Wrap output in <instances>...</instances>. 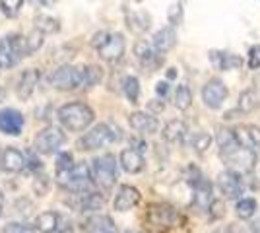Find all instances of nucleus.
Here are the masks:
<instances>
[{
	"instance_id": "f257e3e1",
	"label": "nucleus",
	"mask_w": 260,
	"mask_h": 233,
	"mask_svg": "<svg viewBox=\"0 0 260 233\" xmlns=\"http://www.w3.org/2000/svg\"><path fill=\"white\" fill-rule=\"evenodd\" d=\"M56 117H58L60 126L64 130H70V132H84L86 128L91 126V122L95 121L93 109L87 103H84V101L64 103L62 107H58Z\"/></svg>"
},
{
	"instance_id": "f03ea898",
	"label": "nucleus",
	"mask_w": 260,
	"mask_h": 233,
	"mask_svg": "<svg viewBox=\"0 0 260 233\" xmlns=\"http://www.w3.org/2000/svg\"><path fill=\"white\" fill-rule=\"evenodd\" d=\"M122 138V132L117 124L113 122H99L93 128H89L80 140L76 142L78 150L82 152H93V150H99L103 146L113 144V142H119Z\"/></svg>"
},
{
	"instance_id": "7ed1b4c3",
	"label": "nucleus",
	"mask_w": 260,
	"mask_h": 233,
	"mask_svg": "<svg viewBox=\"0 0 260 233\" xmlns=\"http://www.w3.org/2000/svg\"><path fill=\"white\" fill-rule=\"evenodd\" d=\"M91 179L98 185L99 189L111 190L117 183V173H119V161L113 154H103L98 155L91 161Z\"/></svg>"
},
{
	"instance_id": "20e7f679",
	"label": "nucleus",
	"mask_w": 260,
	"mask_h": 233,
	"mask_svg": "<svg viewBox=\"0 0 260 233\" xmlns=\"http://www.w3.org/2000/svg\"><path fill=\"white\" fill-rule=\"evenodd\" d=\"M219 157L225 163L228 171H233L237 175H247L258 163L256 152H252L249 148H243L241 144H237L231 150H225V152H219Z\"/></svg>"
},
{
	"instance_id": "39448f33",
	"label": "nucleus",
	"mask_w": 260,
	"mask_h": 233,
	"mask_svg": "<svg viewBox=\"0 0 260 233\" xmlns=\"http://www.w3.org/2000/svg\"><path fill=\"white\" fill-rule=\"evenodd\" d=\"M56 183L60 189L76 192V194H84L91 187V169L87 167L86 161H80L70 171L56 173Z\"/></svg>"
},
{
	"instance_id": "423d86ee",
	"label": "nucleus",
	"mask_w": 260,
	"mask_h": 233,
	"mask_svg": "<svg viewBox=\"0 0 260 233\" xmlns=\"http://www.w3.org/2000/svg\"><path fill=\"white\" fill-rule=\"evenodd\" d=\"M23 56H27L25 35L8 34L0 39V70L14 68Z\"/></svg>"
},
{
	"instance_id": "0eeeda50",
	"label": "nucleus",
	"mask_w": 260,
	"mask_h": 233,
	"mask_svg": "<svg viewBox=\"0 0 260 233\" xmlns=\"http://www.w3.org/2000/svg\"><path fill=\"white\" fill-rule=\"evenodd\" d=\"M47 84L58 91H72L82 88V68L62 64L47 76Z\"/></svg>"
},
{
	"instance_id": "6e6552de",
	"label": "nucleus",
	"mask_w": 260,
	"mask_h": 233,
	"mask_svg": "<svg viewBox=\"0 0 260 233\" xmlns=\"http://www.w3.org/2000/svg\"><path fill=\"white\" fill-rule=\"evenodd\" d=\"M64 130L54 126V124H49V126H45L43 130H39V132L35 134V138H33V152L41 155H51L64 144Z\"/></svg>"
},
{
	"instance_id": "1a4fd4ad",
	"label": "nucleus",
	"mask_w": 260,
	"mask_h": 233,
	"mask_svg": "<svg viewBox=\"0 0 260 233\" xmlns=\"http://www.w3.org/2000/svg\"><path fill=\"white\" fill-rule=\"evenodd\" d=\"M124 51H126V39H124L122 34L115 31V34L107 35L105 43L98 49V55L101 60H105L109 64H115V62H119L120 58H122Z\"/></svg>"
},
{
	"instance_id": "9d476101",
	"label": "nucleus",
	"mask_w": 260,
	"mask_h": 233,
	"mask_svg": "<svg viewBox=\"0 0 260 233\" xmlns=\"http://www.w3.org/2000/svg\"><path fill=\"white\" fill-rule=\"evenodd\" d=\"M228 86L219 78L208 80L206 84H204V88H202V101H204V105H206L208 109H214V111L223 105V101L228 99Z\"/></svg>"
},
{
	"instance_id": "9b49d317",
	"label": "nucleus",
	"mask_w": 260,
	"mask_h": 233,
	"mask_svg": "<svg viewBox=\"0 0 260 233\" xmlns=\"http://www.w3.org/2000/svg\"><path fill=\"white\" fill-rule=\"evenodd\" d=\"M25 119L18 109L14 107H4L0 109V132L8 136H20L23 130Z\"/></svg>"
},
{
	"instance_id": "f8f14e48",
	"label": "nucleus",
	"mask_w": 260,
	"mask_h": 233,
	"mask_svg": "<svg viewBox=\"0 0 260 233\" xmlns=\"http://www.w3.org/2000/svg\"><path fill=\"white\" fill-rule=\"evenodd\" d=\"M0 167H2L6 173H20L23 169H27V154L20 152V150L14 148V146H6V148L2 150Z\"/></svg>"
},
{
	"instance_id": "ddd939ff",
	"label": "nucleus",
	"mask_w": 260,
	"mask_h": 233,
	"mask_svg": "<svg viewBox=\"0 0 260 233\" xmlns=\"http://www.w3.org/2000/svg\"><path fill=\"white\" fill-rule=\"evenodd\" d=\"M134 56H136V60L140 62L142 66L150 68V70L161 64V56L155 51V47L152 43H148V41H144V39L134 43Z\"/></svg>"
},
{
	"instance_id": "4468645a",
	"label": "nucleus",
	"mask_w": 260,
	"mask_h": 233,
	"mask_svg": "<svg viewBox=\"0 0 260 233\" xmlns=\"http://www.w3.org/2000/svg\"><path fill=\"white\" fill-rule=\"evenodd\" d=\"M217 187L221 190V194L228 200L239 198L243 192V185H241V175L233 173V171H221L217 175Z\"/></svg>"
},
{
	"instance_id": "2eb2a0df",
	"label": "nucleus",
	"mask_w": 260,
	"mask_h": 233,
	"mask_svg": "<svg viewBox=\"0 0 260 233\" xmlns=\"http://www.w3.org/2000/svg\"><path fill=\"white\" fill-rule=\"evenodd\" d=\"M128 124L132 130H136V132H140V134H155L157 128H159L157 119L153 117L152 113H146V111L130 113Z\"/></svg>"
},
{
	"instance_id": "dca6fc26",
	"label": "nucleus",
	"mask_w": 260,
	"mask_h": 233,
	"mask_svg": "<svg viewBox=\"0 0 260 233\" xmlns=\"http://www.w3.org/2000/svg\"><path fill=\"white\" fill-rule=\"evenodd\" d=\"M37 82H39V72L35 68H27L23 70L18 82H16V95L22 101H27L33 95V91L37 88Z\"/></svg>"
},
{
	"instance_id": "f3484780",
	"label": "nucleus",
	"mask_w": 260,
	"mask_h": 233,
	"mask_svg": "<svg viewBox=\"0 0 260 233\" xmlns=\"http://www.w3.org/2000/svg\"><path fill=\"white\" fill-rule=\"evenodd\" d=\"M140 202V190L130 185H122L113 200V208L117 212H128Z\"/></svg>"
},
{
	"instance_id": "a211bd4d",
	"label": "nucleus",
	"mask_w": 260,
	"mask_h": 233,
	"mask_svg": "<svg viewBox=\"0 0 260 233\" xmlns=\"http://www.w3.org/2000/svg\"><path fill=\"white\" fill-rule=\"evenodd\" d=\"M235 136H237L239 144L243 148H249L252 152L260 150V128L252 126V124H241L235 128Z\"/></svg>"
},
{
	"instance_id": "6ab92c4d",
	"label": "nucleus",
	"mask_w": 260,
	"mask_h": 233,
	"mask_svg": "<svg viewBox=\"0 0 260 233\" xmlns=\"http://www.w3.org/2000/svg\"><path fill=\"white\" fill-rule=\"evenodd\" d=\"M124 18H126V25L132 34H146L152 25V16L146 10H126Z\"/></svg>"
},
{
	"instance_id": "aec40b11",
	"label": "nucleus",
	"mask_w": 260,
	"mask_h": 233,
	"mask_svg": "<svg viewBox=\"0 0 260 233\" xmlns=\"http://www.w3.org/2000/svg\"><path fill=\"white\" fill-rule=\"evenodd\" d=\"M119 163L126 173H132V175H134V173H140L142 169H144V165H146L142 152L134 150V148H124V150L120 152Z\"/></svg>"
},
{
	"instance_id": "412c9836",
	"label": "nucleus",
	"mask_w": 260,
	"mask_h": 233,
	"mask_svg": "<svg viewBox=\"0 0 260 233\" xmlns=\"http://www.w3.org/2000/svg\"><path fill=\"white\" fill-rule=\"evenodd\" d=\"M152 45L155 47V51L163 55L167 51H171L175 45H177V31L171 25H165L161 29H157L152 37Z\"/></svg>"
},
{
	"instance_id": "4be33fe9",
	"label": "nucleus",
	"mask_w": 260,
	"mask_h": 233,
	"mask_svg": "<svg viewBox=\"0 0 260 233\" xmlns=\"http://www.w3.org/2000/svg\"><path fill=\"white\" fill-rule=\"evenodd\" d=\"M258 103H260V97H258V93H256V89H245L241 95H239V105H237V109L235 111H231L225 115V119H235V115L237 113H241V115H245V113H250V111H254L256 107H258Z\"/></svg>"
},
{
	"instance_id": "5701e85b",
	"label": "nucleus",
	"mask_w": 260,
	"mask_h": 233,
	"mask_svg": "<svg viewBox=\"0 0 260 233\" xmlns=\"http://www.w3.org/2000/svg\"><path fill=\"white\" fill-rule=\"evenodd\" d=\"M210 62L217 70H237L243 66V58L231 53H221V51H212L210 53Z\"/></svg>"
},
{
	"instance_id": "b1692460",
	"label": "nucleus",
	"mask_w": 260,
	"mask_h": 233,
	"mask_svg": "<svg viewBox=\"0 0 260 233\" xmlns=\"http://www.w3.org/2000/svg\"><path fill=\"white\" fill-rule=\"evenodd\" d=\"M212 185L208 183L206 179H202L198 185L194 187V206L200 212L210 210V206L214 204V196H212Z\"/></svg>"
},
{
	"instance_id": "393cba45",
	"label": "nucleus",
	"mask_w": 260,
	"mask_h": 233,
	"mask_svg": "<svg viewBox=\"0 0 260 233\" xmlns=\"http://www.w3.org/2000/svg\"><path fill=\"white\" fill-rule=\"evenodd\" d=\"M186 132H188V130H186V124H184L183 121H179V119H173V121H169L163 126L161 136L165 142L177 144V142H183Z\"/></svg>"
},
{
	"instance_id": "a878e982",
	"label": "nucleus",
	"mask_w": 260,
	"mask_h": 233,
	"mask_svg": "<svg viewBox=\"0 0 260 233\" xmlns=\"http://www.w3.org/2000/svg\"><path fill=\"white\" fill-rule=\"evenodd\" d=\"M58 223H60V216L53 210H47L37 216L35 229L41 233H56L58 231Z\"/></svg>"
},
{
	"instance_id": "bb28decb",
	"label": "nucleus",
	"mask_w": 260,
	"mask_h": 233,
	"mask_svg": "<svg viewBox=\"0 0 260 233\" xmlns=\"http://www.w3.org/2000/svg\"><path fill=\"white\" fill-rule=\"evenodd\" d=\"M87 233H117L115 222L109 216H93L86 222Z\"/></svg>"
},
{
	"instance_id": "cd10ccee",
	"label": "nucleus",
	"mask_w": 260,
	"mask_h": 233,
	"mask_svg": "<svg viewBox=\"0 0 260 233\" xmlns=\"http://www.w3.org/2000/svg\"><path fill=\"white\" fill-rule=\"evenodd\" d=\"M120 88H122V93H124V97L130 101V103H138L140 99V80L136 76H124L122 78V82H120Z\"/></svg>"
},
{
	"instance_id": "c85d7f7f",
	"label": "nucleus",
	"mask_w": 260,
	"mask_h": 233,
	"mask_svg": "<svg viewBox=\"0 0 260 233\" xmlns=\"http://www.w3.org/2000/svg\"><path fill=\"white\" fill-rule=\"evenodd\" d=\"M35 29L37 31H41L43 35L47 34H58L60 31V22L53 18V16H45V14H39V16H35Z\"/></svg>"
},
{
	"instance_id": "c756f323",
	"label": "nucleus",
	"mask_w": 260,
	"mask_h": 233,
	"mask_svg": "<svg viewBox=\"0 0 260 233\" xmlns=\"http://www.w3.org/2000/svg\"><path fill=\"white\" fill-rule=\"evenodd\" d=\"M173 105L179 109V111H186L190 105H192V91L186 84H181L177 86L173 95Z\"/></svg>"
},
{
	"instance_id": "7c9ffc66",
	"label": "nucleus",
	"mask_w": 260,
	"mask_h": 233,
	"mask_svg": "<svg viewBox=\"0 0 260 233\" xmlns=\"http://www.w3.org/2000/svg\"><path fill=\"white\" fill-rule=\"evenodd\" d=\"M82 68V88H93L98 86L103 78V72L101 68L95 66V64H87V66H80Z\"/></svg>"
},
{
	"instance_id": "2f4dec72",
	"label": "nucleus",
	"mask_w": 260,
	"mask_h": 233,
	"mask_svg": "<svg viewBox=\"0 0 260 233\" xmlns=\"http://www.w3.org/2000/svg\"><path fill=\"white\" fill-rule=\"evenodd\" d=\"M103 204H105V196H103V194L87 190V192H84V196H82L80 208H82L84 212H95V210H101Z\"/></svg>"
},
{
	"instance_id": "473e14b6",
	"label": "nucleus",
	"mask_w": 260,
	"mask_h": 233,
	"mask_svg": "<svg viewBox=\"0 0 260 233\" xmlns=\"http://www.w3.org/2000/svg\"><path fill=\"white\" fill-rule=\"evenodd\" d=\"M45 43V35L37 29H33L25 35V51H27V56H31L33 53H37Z\"/></svg>"
},
{
	"instance_id": "72a5a7b5",
	"label": "nucleus",
	"mask_w": 260,
	"mask_h": 233,
	"mask_svg": "<svg viewBox=\"0 0 260 233\" xmlns=\"http://www.w3.org/2000/svg\"><path fill=\"white\" fill-rule=\"evenodd\" d=\"M235 212H237V216L241 220H249V218L254 216V212H256V200L241 198L237 202V206H235Z\"/></svg>"
},
{
	"instance_id": "f704fd0d",
	"label": "nucleus",
	"mask_w": 260,
	"mask_h": 233,
	"mask_svg": "<svg viewBox=\"0 0 260 233\" xmlns=\"http://www.w3.org/2000/svg\"><path fill=\"white\" fill-rule=\"evenodd\" d=\"M25 0H0V10L6 18H16L23 8Z\"/></svg>"
},
{
	"instance_id": "c9c22d12",
	"label": "nucleus",
	"mask_w": 260,
	"mask_h": 233,
	"mask_svg": "<svg viewBox=\"0 0 260 233\" xmlns=\"http://www.w3.org/2000/svg\"><path fill=\"white\" fill-rule=\"evenodd\" d=\"M192 146H194L196 154H206L208 148L212 146V136L208 132H198L194 136V140H192Z\"/></svg>"
},
{
	"instance_id": "e433bc0d",
	"label": "nucleus",
	"mask_w": 260,
	"mask_h": 233,
	"mask_svg": "<svg viewBox=\"0 0 260 233\" xmlns=\"http://www.w3.org/2000/svg\"><path fill=\"white\" fill-rule=\"evenodd\" d=\"M74 165H76V163H74V157H72L70 152H62V154L56 155V173L70 171Z\"/></svg>"
},
{
	"instance_id": "4c0bfd02",
	"label": "nucleus",
	"mask_w": 260,
	"mask_h": 233,
	"mask_svg": "<svg viewBox=\"0 0 260 233\" xmlns=\"http://www.w3.org/2000/svg\"><path fill=\"white\" fill-rule=\"evenodd\" d=\"M167 20H169V23H171V27L183 23V4H181V2L171 4V8L167 10Z\"/></svg>"
},
{
	"instance_id": "58836bf2",
	"label": "nucleus",
	"mask_w": 260,
	"mask_h": 233,
	"mask_svg": "<svg viewBox=\"0 0 260 233\" xmlns=\"http://www.w3.org/2000/svg\"><path fill=\"white\" fill-rule=\"evenodd\" d=\"M249 68L252 70L260 68V45H252L249 49Z\"/></svg>"
},
{
	"instance_id": "ea45409f",
	"label": "nucleus",
	"mask_w": 260,
	"mask_h": 233,
	"mask_svg": "<svg viewBox=\"0 0 260 233\" xmlns=\"http://www.w3.org/2000/svg\"><path fill=\"white\" fill-rule=\"evenodd\" d=\"M2 233H35V231H33L31 227L23 225V223L12 222V223H8L4 229H2Z\"/></svg>"
},
{
	"instance_id": "a19ab883",
	"label": "nucleus",
	"mask_w": 260,
	"mask_h": 233,
	"mask_svg": "<svg viewBox=\"0 0 260 233\" xmlns=\"http://www.w3.org/2000/svg\"><path fill=\"white\" fill-rule=\"evenodd\" d=\"M107 35H109V31H98V34L91 37V47L98 51L101 45L105 43V39H107Z\"/></svg>"
},
{
	"instance_id": "79ce46f5",
	"label": "nucleus",
	"mask_w": 260,
	"mask_h": 233,
	"mask_svg": "<svg viewBox=\"0 0 260 233\" xmlns=\"http://www.w3.org/2000/svg\"><path fill=\"white\" fill-rule=\"evenodd\" d=\"M155 93H157V97L165 99V97H167V93H169V82H165V80L157 82V84H155Z\"/></svg>"
},
{
	"instance_id": "37998d69",
	"label": "nucleus",
	"mask_w": 260,
	"mask_h": 233,
	"mask_svg": "<svg viewBox=\"0 0 260 233\" xmlns=\"http://www.w3.org/2000/svg\"><path fill=\"white\" fill-rule=\"evenodd\" d=\"M210 212H212V220H217L223 216V202L219 200H214V204L210 206Z\"/></svg>"
},
{
	"instance_id": "c03bdc74",
	"label": "nucleus",
	"mask_w": 260,
	"mask_h": 233,
	"mask_svg": "<svg viewBox=\"0 0 260 233\" xmlns=\"http://www.w3.org/2000/svg\"><path fill=\"white\" fill-rule=\"evenodd\" d=\"M229 233H256V231H254V227H249V225H237V223H233L229 227Z\"/></svg>"
},
{
	"instance_id": "a18cd8bd",
	"label": "nucleus",
	"mask_w": 260,
	"mask_h": 233,
	"mask_svg": "<svg viewBox=\"0 0 260 233\" xmlns=\"http://www.w3.org/2000/svg\"><path fill=\"white\" fill-rule=\"evenodd\" d=\"M54 0H29L31 6H51Z\"/></svg>"
},
{
	"instance_id": "49530a36",
	"label": "nucleus",
	"mask_w": 260,
	"mask_h": 233,
	"mask_svg": "<svg viewBox=\"0 0 260 233\" xmlns=\"http://www.w3.org/2000/svg\"><path fill=\"white\" fill-rule=\"evenodd\" d=\"M2 210H4V192L0 189V216H2Z\"/></svg>"
},
{
	"instance_id": "de8ad7c7",
	"label": "nucleus",
	"mask_w": 260,
	"mask_h": 233,
	"mask_svg": "<svg viewBox=\"0 0 260 233\" xmlns=\"http://www.w3.org/2000/svg\"><path fill=\"white\" fill-rule=\"evenodd\" d=\"M4 99H6V89L0 86V103H2Z\"/></svg>"
},
{
	"instance_id": "09e8293b",
	"label": "nucleus",
	"mask_w": 260,
	"mask_h": 233,
	"mask_svg": "<svg viewBox=\"0 0 260 233\" xmlns=\"http://www.w3.org/2000/svg\"><path fill=\"white\" fill-rule=\"evenodd\" d=\"M167 76H169V80H173V78L177 76V72H175V68H169V74H167Z\"/></svg>"
},
{
	"instance_id": "8fccbe9b",
	"label": "nucleus",
	"mask_w": 260,
	"mask_h": 233,
	"mask_svg": "<svg viewBox=\"0 0 260 233\" xmlns=\"http://www.w3.org/2000/svg\"><path fill=\"white\" fill-rule=\"evenodd\" d=\"M58 233H74V231H72V229L68 227V229H62V231H58Z\"/></svg>"
},
{
	"instance_id": "3c124183",
	"label": "nucleus",
	"mask_w": 260,
	"mask_h": 233,
	"mask_svg": "<svg viewBox=\"0 0 260 233\" xmlns=\"http://www.w3.org/2000/svg\"><path fill=\"white\" fill-rule=\"evenodd\" d=\"M254 231L260 233V223H256V227H254Z\"/></svg>"
},
{
	"instance_id": "603ef678",
	"label": "nucleus",
	"mask_w": 260,
	"mask_h": 233,
	"mask_svg": "<svg viewBox=\"0 0 260 233\" xmlns=\"http://www.w3.org/2000/svg\"><path fill=\"white\" fill-rule=\"evenodd\" d=\"M124 233H140V231H134V229H130V231H124Z\"/></svg>"
},
{
	"instance_id": "864d4df0",
	"label": "nucleus",
	"mask_w": 260,
	"mask_h": 233,
	"mask_svg": "<svg viewBox=\"0 0 260 233\" xmlns=\"http://www.w3.org/2000/svg\"><path fill=\"white\" fill-rule=\"evenodd\" d=\"M0 161H2V152H0ZM0 169H2V167H0Z\"/></svg>"
},
{
	"instance_id": "5fc2aeb1",
	"label": "nucleus",
	"mask_w": 260,
	"mask_h": 233,
	"mask_svg": "<svg viewBox=\"0 0 260 233\" xmlns=\"http://www.w3.org/2000/svg\"><path fill=\"white\" fill-rule=\"evenodd\" d=\"M225 233H229V231H225Z\"/></svg>"
}]
</instances>
